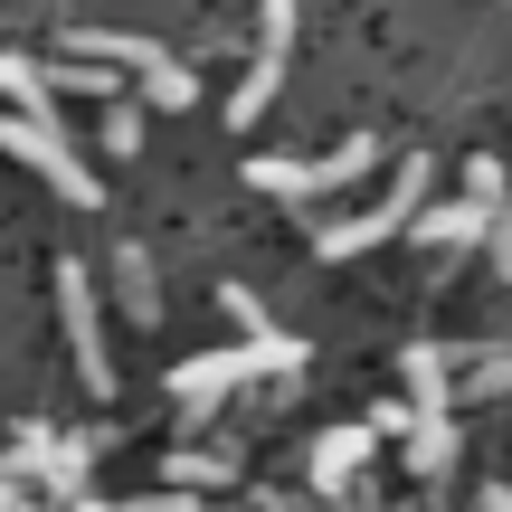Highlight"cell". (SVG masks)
Here are the masks:
<instances>
[{
  "instance_id": "obj_1",
  "label": "cell",
  "mask_w": 512,
  "mask_h": 512,
  "mask_svg": "<svg viewBox=\"0 0 512 512\" xmlns=\"http://www.w3.org/2000/svg\"><path fill=\"white\" fill-rule=\"evenodd\" d=\"M0 152H19V162H29V171H38V181H48L67 209H95V200H105V190H95V171L67 152L57 114H0Z\"/></svg>"
},
{
  "instance_id": "obj_2",
  "label": "cell",
  "mask_w": 512,
  "mask_h": 512,
  "mask_svg": "<svg viewBox=\"0 0 512 512\" xmlns=\"http://www.w3.org/2000/svg\"><path fill=\"white\" fill-rule=\"evenodd\" d=\"M67 48H76V57H114L124 76H143V95H152L162 114H181L190 95H200L181 57H171V48H152V38H133V29H67Z\"/></svg>"
},
{
  "instance_id": "obj_3",
  "label": "cell",
  "mask_w": 512,
  "mask_h": 512,
  "mask_svg": "<svg viewBox=\"0 0 512 512\" xmlns=\"http://www.w3.org/2000/svg\"><path fill=\"white\" fill-rule=\"evenodd\" d=\"M427 190H437V181H427V162H399V181H389L380 200L361 209V219H332V228H323L313 247H323V256H370L380 238H399V228H408V219L427 209Z\"/></svg>"
},
{
  "instance_id": "obj_4",
  "label": "cell",
  "mask_w": 512,
  "mask_h": 512,
  "mask_svg": "<svg viewBox=\"0 0 512 512\" xmlns=\"http://www.w3.org/2000/svg\"><path fill=\"white\" fill-rule=\"evenodd\" d=\"M10 465L38 484L48 503H95L86 494V475H95V437H57V427H19V446H10Z\"/></svg>"
},
{
  "instance_id": "obj_5",
  "label": "cell",
  "mask_w": 512,
  "mask_h": 512,
  "mask_svg": "<svg viewBox=\"0 0 512 512\" xmlns=\"http://www.w3.org/2000/svg\"><path fill=\"white\" fill-rule=\"evenodd\" d=\"M57 323H67V351H76V380L105 399L114 389V351H105V313H95V285H86V266H57Z\"/></svg>"
},
{
  "instance_id": "obj_6",
  "label": "cell",
  "mask_w": 512,
  "mask_h": 512,
  "mask_svg": "<svg viewBox=\"0 0 512 512\" xmlns=\"http://www.w3.org/2000/svg\"><path fill=\"white\" fill-rule=\"evenodd\" d=\"M380 437H389L380 418H342V427H323V437H313V456H304L313 494H323V503H351V494H361V465H370V446H380Z\"/></svg>"
},
{
  "instance_id": "obj_7",
  "label": "cell",
  "mask_w": 512,
  "mask_h": 512,
  "mask_svg": "<svg viewBox=\"0 0 512 512\" xmlns=\"http://www.w3.org/2000/svg\"><path fill=\"white\" fill-rule=\"evenodd\" d=\"M370 152L380 143H342V152H323V162H247V190H266V200H323V190L361 181Z\"/></svg>"
},
{
  "instance_id": "obj_8",
  "label": "cell",
  "mask_w": 512,
  "mask_h": 512,
  "mask_svg": "<svg viewBox=\"0 0 512 512\" xmlns=\"http://www.w3.org/2000/svg\"><path fill=\"white\" fill-rule=\"evenodd\" d=\"M247 380H266L256 351L247 342H219V351H190V361L171 370V399H181V418H209V408H219L228 389H247Z\"/></svg>"
},
{
  "instance_id": "obj_9",
  "label": "cell",
  "mask_w": 512,
  "mask_h": 512,
  "mask_svg": "<svg viewBox=\"0 0 512 512\" xmlns=\"http://www.w3.org/2000/svg\"><path fill=\"white\" fill-rule=\"evenodd\" d=\"M285 48H294V0H266V29H256V67L238 76V95H228V124H256V114L275 105V86H285Z\"/></svg>"
},
{
  "instance_id": "obj_10",
  "label": "cell",
  "mask_w": 512,
  "mask_h": 512,
  "mask_svg": "<svg viewBox=\"0 0 512 512\" xmlns=\"http://www.w3.org/2000/svg\"><path fill=\"white\" fill-rule=\"evenodd\" d=\"M408 228H418L427 247L465 256V247H484V228H494V209H484L475 190H456V200H446V209H418V219H408Z\"/></svg>"
},
{
  "instance_id": "obj_11",
  "label": "cell",
  "mask_w": 512,
  "mask_h": 512,
  "mask_svg": "<svg viewBox=\"0 0 512 512\" xmlns=\"http://www.w3.org/2000/svg\"><path fill=\"white\" fill-rule=\"evenodd\" d=\"M446 465H456V418H446V408H418V418H408V475L437 484Z\"/></svg>"
},
{
  "instance_id": "obj_12",
  "label": "cell",
  "mask_w": 512,
  "mask_h": 512,
  "mask_svg": "<svg viewBox=\"0 0 512 512\" xmlns=\"http://www.w3.org/2000/svg\"><path fill=\"white\" fill-rule=\"evenodd\" d=\"M114 304H124L133 323H152V313H162V285H152V256H143V247L114 256Z\"/></svg>"
},
{
  "instance_id": "obj_13",
  "label": "cell",
  "mask_w": 512,
  "mask_h": 512,
  "mask_svg": "<svg viewBox=\"0 0 512 512\" xmlns=\"http://www.w3.org/2000/svg\"><path fill=\"white\" fill-rule=\"evenodd\" d=\"M0 95H10L19 114H48V105H57L48 67H38V57H10V48H0Z\"/></svg>"
},
{
  "instance_id": "obj_14",
  "label": "cell",
  "mask_w": 512,
  "mask_h": 512,
  "mask_svg": "<svg viewBox=\"0 0 512 512\" xmlns=\"http://www.w3.org/2000/svg\"><path fill=\"white\" fill-rule=\"evenodd\" d=\"M162 484H238V456H228V446H181V456L162 465Z\"/></svg>"
},
{
  "instance_id": "obj_15",
  "label": "cell",
  "mask_w": 512,
  "mask_h": 512,
  "mask_svg": "<svg viewBox=\"0 0 512 512\" xmlns=\"http://www.w3.org/2000/svg\"><path fill=\"white\" fill-rule=\"evenodd\" d=\"M247 351H256V370H266V380H294V370H304V342H294V332H275V323H256Z\"/></svg>"
},
{
  "instance_id": "obj_16",
  "label": "cell",
  "mask_w": 512,
  "mask_h": 512,
  "mask_svg": "<svg viewBox=\"0 0 512 512\" xmlns=\"http://www.w3.org/2000/svg\"><path fill=\"white\" fill-rule=\"evenodd\" d=\"M408 408H446V361H437V342H408Z\"/></svg>"
},
{
  "instance_id": "obj_17",
  "label": "cell",
  "mask_w": 512,
  "mask_h": 512,
  "mask_svg": "<svg viewBox=\"0 0 512 512\" xmlns=\"http://www.w3.org/2000/svg\"><path fill=\"white\" fill-rule=\"evenodd\" d=\"M105 152H114V162H133V152H143V114H105Z\"/></svg>"
},
{
  "instance_id": "obj_18",
  "label": "cell",
  "mask_w": 512,
  "mask_h": 512,
  "mask_svg": "<svg viewBox=\"0 0 512 512\" xmlns=\"http://www.w3.org/2000/svg\"><path fill=\"white\" fill-rule=\"evenodd\" d=\"M484 247H494V275L512 285V209H494V228H484Z\"/></svg>"
},
{
  "instance_id": "obj_19",
  "label": "cell",
  "mask_w": 512,
  "mask_h": 512,
  "mask_svg": "<svg viewBox=\"0 0 512 512\" xmlns=\"http://www.w3.org/2000/svg\"><path fill=\"white\" fill-rule=\"evenodd\" d=\"M10 503H38V494H29V475H19V465L0 456V512H10Z\"/></svg>"
},
{
  "instance_id": "obj_20",
  "label": "cell",
  "mask_w": 512,
  "mask_h": 512,
  "mask_svg": "<svg viewBox=\"0 0 512 512\" xmlns=\"http://www.w3.org/2000/svg\"><path fill=\"white\" fill-rule=\"evenodd\" d=\"M475 389H512V351H503V361H484V370H475Z\"/></svg>"
}]
</instances>
